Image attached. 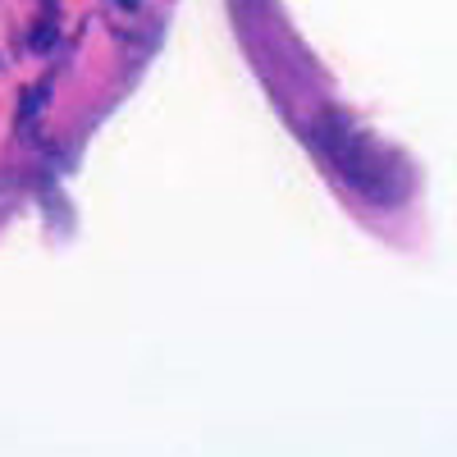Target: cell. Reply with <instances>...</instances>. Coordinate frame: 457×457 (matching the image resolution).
I'll return each instance as SVG.
<instances>
[{
  "label": "cell",
  "instance_id": "cell-1",
  "mask_svg": "<svg viewBox=\"0 0 457 457\" xmlns=\"http://www.w3.org/2000/svg\"><path fill=\"white\" fill-rule=\"evenodd\" d=\"M312 142L320 146V156L334 165V174L357 187V193L375 206H394L403 197V161L394 151H385L375 137H366L348 114L320 110L312 120Z\"/></svg>",
  "mask_w": 457,
  "mask_h": 457
},
{
  "label": "cell",
  "instance_id": "cell-2",
  "mask_svg": "<svg viewBox=\"0 0 457 457\" xmlns=\"http://www.w3.org/2000/svg\"><path fill=\"white\" fill-rule=\"evenodd\" d=\"M42 101H46V83H42V87H28L23 110H19V129H28V124H32V110H42Z\"/></svg>",
  "mask_w": 457,
  "mask_h": 457
}]
</instances>
